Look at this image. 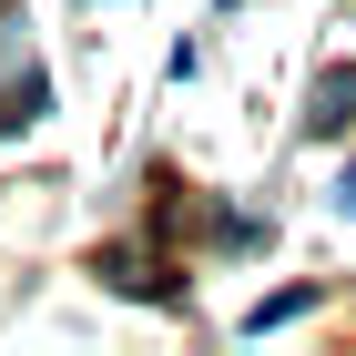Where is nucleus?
Listing matches in <instances>:
<instances>
[{
  "instance_id": "obj_1",
  "label": "nucleus",
  "mask_w": 356,
  "mask_h": 356,
  "mask_svg": "<svg viewBox=\"0 0 356 356\" xmlns=\"http://www.w3.org/2000/svg\"><path fill=\"white\" fill-rule=\"evenodd\" d=\"M346 112H356V72H326V92H316L305 122H316V133H346Z\"/></svg>"
}]
</instances>
